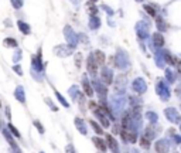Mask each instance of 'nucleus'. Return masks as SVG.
Masks as SVG:
<instances>
[{
    "label": "nucleus",
    "instance_id": "1",
    "mask_svg": "<svg viewBox=\"0 0 181 153\" xmlns=\"http://www.w3.org/2000/svg\"><path fill=\"white\" fill-rule=\"evenodd\" d=\"M41 48L37 51V54H34L33 57H31V68H33V71H31V74H33V76L36 75L37 72L43 74L44 72V64H43V58H41Z\"/></svg>",
    "mask_w": 181,
    "mask_h": 153
},
{
    "label": "nucleus",
    "instance_id": "2",
    "mask_svg": "<svg viewBox=\"0 0 181 153\" xmlns=\"http://www.w3.org/2000/svg\"><path fill=\"white\" fill-rule=\"evenodd\" d=\"M68 94H69V96L72 98V101H74V102L79 104L81 106L85 105V92L79 91V86L72 85L69 89H68Z\"/></svg>",
    "mask_w": 181,
    "mask_h": 153
},
{
    "label": "nucleus",
    "instance_id": "3",
    "mask_svg": "<svg viewBox=\"0 0 181 153\" xmlns=\"http://www.w3.org/2000/svg\"><path fill=\"white\" fill-rule=\"evenodd\" d=\"M64 34H65V38H67V43L69 44L72 48H75L78 44V36L75 34V31L72 30V27L67 26V27L64 28Z\"/></svg>",
    "mask_w": 181,
    "mask_h": 153
},
{
    "label": "nucleus",
    "instance_id": "4",
    "mask_svg": "<svg viewBox=\"0 0 181 153\" xmlns=\"http://www.w3.org/2000/svg\"><path fill=\"white\" fill-rule=\"evenodd\" d=\"M93 115L96 116V119L99 121V123H101L103 128H109L111 126V122L107 121V115H106V112H105L103 109H102L101 106H98L96 109H93Z\"/></svg>",
    "mask_w": 181,
    "mask_h": 153
},
{
    "label": "nucleus",
    "instance_id": "5",
    "mask_svg": "<svg viewBox=\"0 0 181 153\" xmlns=\"http://www.w3.org/2000/svg\"><path fill=\"white\" fill-rule=\"evenodd\" d=\"M86 70H88V72L93 76H95L96 72H98V62H96L95 55L93 54H89L88 60H86Z\"/></svg>",
    "mask_w": 181,
    "mask_h": 153
},
{
    "label": "nucleus",
    "instance_id": "6",
    "mask_svg": "<svg viewBox=\"0 0 181 153\" xmlns=\"http://www.w3.org/2000/svg\"><path fill=\"white\" fill-rule=\"evenodd\" d=\"M2 133H3V136H4V139H6L7 141V143L10 145V146L13 147V149L16 150V152H17V150H20V147H19V145L16 143V141H14V135H13L12 132L9 131V128H3L2 129Z\"/></svg>",
    "mask_w": 181,
    "mask_h": 153
},
{
    "label": "nucleus",
    "instance_id": "7",
    "mask_svg": "<svg viewBox=\"0 0 181 153\" xmlns=\"http://www.w3.org/2000/svg\"><path fill=\"white\" fill-rule=\"evenodd\" d=\"M92 85H93V89H95V92L99 95L101 101H105V98H106V94H107L106 86L102 85V84L99 82L98 80H93V81H92Z\"/></svg>",
    "mask_w": 181,
    "mask_h": 153
},
{
    "label": "nucleus",
    "instance_id": "8",
    "mask_svg": "<svg viewBox=\"0 0 181 153\" xmlns=\"http://www.w3.org/2000/svg\"><path fill=\"white\" fill-rule=\"evenodd\" d=\"M120 136L125 142H130V143H135L137 141V135H136L135 132H130L129 129H123L120 131Z\"/></svg>",
    "mask_w": 181,
    "mask_h": 153
},
{
    "label": "nucleus",
    "instance_id": "9",
    "mask_svg": "<svg viewBox=\"0 0 181 153\" xmlns=\"http://www.w3.org/2000/svg\"><path fill=\"white\" fill-rule=\"evenodd\" d=\"M72 51H74V48H72L69 44H67V46H58L54 50V52H55L57 55H60V57H68Z\"/></svg>",
    "mask_w": 181,
    "mask_h": 153
},
{
    "label": "nucleus",
    "instance_id": "10",
    "mask_svg": "<svg viewBox=\"0 0 181 153\" xmlns=\"http://www.w3.org/2000/svg\"><path fill=\"white\" fill-rule=\"evenodd\" d=\"M74 123H75V128L78 129V132H79L81 135H88V128H86V123H85V121L82 119V118H79V116H77L74 119Z\"/></svg>",
    "mask_w": 181,
    "mask_h": 153
},
{
    "label": "nucleus",
    "instance_id": "11",
    "mask_svg": "<svg viewBox=\"0 0 181 153\" xmlns=\"http://www.w3.org/2000/svg\"><path fill=\"white\" fill-rule=\"evenodd\" d=\"M82 89H83V92H85L86 96H91V98H92L93 95H95L93 85H91V82L88 81V78H86V76H83V78H82Z\"/></svg>",
    "mask_w": 181,
    "mask_h": 153
},
{
    "label": "nucleus",
    "instance_id": "12",
    "mask_svg": "<svg viewBox=\"0 0 181 153\" xmlns=\"http://www.w3.org/2000/svg\"><path fill=\"white\" fill-rule=\"evenodd\" d=\"M101 78H102V81H103L106 85H109V84L113 82V72H112L109 68H102Z\"/></svg>",
    "mask_w": 181,
    "mask_h": 153
},
{
    "label": "nucleus",
    "instance_id": "13",
    "mask_svg": "<svg viewBox=\"0 0 181 153\" xmlns=\"http://www.w3.org/2000/svg\"><path fill=\"white\" fill-rule=\"evenodd\" d=\"M92 142H93V145L96 146V149L99 150V152H102V153H105L107 150V143L103 141L102 138H99V135L98 136H93L92 138Z\"/></svg>",
    "mask_w": 181,
    "mask_h": 153
},
{
    "label": "nucleus",
    "instance_id": "14",
    "mask_svg": "<svg viewBox=\"0 0 181 153\" xmlns=\"http://www.w3.org/2000/svg\"><path fill=\"white\" fill-rule=\"evenodd\" d=\"M106 143H107V147H109L113 153H119V145H117L116 139H115L111 133L106 135Z\"/></svg>",
    "mask_w": 181,
    "mask_h": 153
},
{
    "label": "nucleus",
    "instance_id": "15",
    "mask_svg": "<svg viewBox=\"0 0 181 153\" xmlns=\"http://www.w3.org/2000/svg\"><path fill=\"white\" fill-rule=\"evenodd\" d=\"M14 98L17 99L20 104L26 105V91H24V88H23L21 85L16 86V89H14Z\"/></svg>",
    "mask_w": 181,
    "mask_h": 153
},
{
    "label": "nucleus",
    "instance_id": "16",
    "mask_svg": "<svg viewBox=\"0 0 181 153\" xmlns=\"http://www.w3.org/2000/svg\"><path fill=\"white\" fill-rule=\"evenodd\" d=\"M89 123H91V126H92V129L95 131L96 135H99V136L103 135V128H102L101 123H98L96 121H89Z\"/></svg>",
    "mask_w": 181,
    "mask_h": 153
},
{
    "label": "nucleus",
    "instance_id": "17",
    "mask_svg": "<svg viewBox=\"0 0 181 153\" xmlns=\"http://www.w3.org/2000/svg\"><path fill=\"white\" fill-rule=\"evenodd\" d=\"M17 26H19L20 31H21L23 34H26V36H28V34L31 33V28H30V26H28L27 23H24V22H21V20H19V22H17Z\"/></svg>",
    "mask_w": 181,
    "mask_h": 153
},
{
    "label": "nucleus",
    "instance_id": "18",
    "mask_svg": "<svg viewBox=\"0 0 181 153\" xmlns=\"http://www.w3.org/2000/svg\"><path fill=\"white\" fill-rule=\"evenodd\" d=\"M99 26H101V20H99L98 16H91V18H89V27L92 28V30H96Z\"/></svg>",
    "mask_w": 181,
    "mask_h": 153
},
{
    "label": "nucleus",
    "instance_id": "19",
    "mask_svg": "<svg viewBox=\"0 0 181 153\" xmlns=\"http://www.w3.org/2000/svg\"><path fill=\"white\" fill-rule=\"evenodd\" d=\"M93 55H95V60H96V62H98V65H103L105 64V54L102 51H95L93 52Z\"/></svg>",
    "mask_w": 181,
    "mask_h": 153
},
{
    "label": "nucleus",
    "instance_id": "20",
    "mask_svg": "<svg viewBox=\"0 0 181 153\" xmlns=\"http://www.w3.org/2000/svg\"><path fill=\"white\" fill-rule=\"evenodd\" d=\"M153 43L156 44L157 47H161L163 44H164V38H163V36L160 33H156L153 34Z\"/></svg>",
    "mask_w": 181,
    "mask_h": 153
},
{
    "label": "nucleus",
    "instance_id": "21",
    "mask_svg": "<svg viewBox=\"0 0 181 153\" xmlns=\"http://www.w3.org/2000/svg\"><path fill=\"white\" fill-rule=\"evenodd\" d=\"M55 96H57V99H58V101H60V104H61L64 108H69V106H71V105L68 104V101H67V99H65L64 96H62V95L60 94L58 91H57V89H55Z\"/></svg>",
    "mask_w": 181,
    "mask_h": 153
},
{
    "label": "nucleus",
    "instance_id": "22",
    "mask_svg": "<svg viewBox=\"0 0 181 153\" xmlns=\"http://www.w3.org/2000/svg\"><path fill=\"white\" fill-rule=\"evenodd\" d=\"M7 128H9V131L12 132L13 135H14V138H17V139H20V138H21V135H20V132L17 131V128H16V126L13 125L12 122H9V123H7Z\"/></svg>",
    "mask_w": 181,
    "mask_h": 153
},
{
    "label": "nucleus",
    "instance_id": "23",
    "mask_svg": "<svg viewBox=\"0 0 181 153\" xmlns=\"http://www.w3.org/2000/svg\"><path fill=\"white\" fill-rule=\"evenodd\" d=\"M34 126H36V129H37L38 131V133H40V135H44V133H45V129H44V126H43V123L40 122V121H34Z\"/></svg>",
    "mask_w": 181,
    "mask_h": 153
},
{
    "label": "nucleus",
    "instance_id": "24",
    "mask_svg": "<svg viewBox=\"0 0 181 153\" xmlns=\"http://www.w3.org/2000/svg\"><path fill=\"white\" fill-rule=\"evenodd\" d=\"M44 101H45V104H48L50 109H51L52 112H58V106H55V104H54V102H52L48 96H47V98H44Z\"/></svg>",
    "mask_w": 181,
    "mask_h": 153
},
{
    "label": "nucleus",
    "instance_id": "25",
    "mask_svg": "<svg viewBox=\"0 0 181 153\" xmlns=\"http://www.w3.org/2000/svg\"><path fill=\"white\" fill-rule=\"evenodd\" d=\"M86 7H88V12L91 13V16H96V13H98V9L95 7V4H93L92 2H89V3L86 4Z\"/></svg>",
    "mask_w": 181,
    "mask_h": 153
},
{
    "label": "nucleus",
    "instance_id": "26",
    "mask_svg": "<svg viewBox=\"0 0 181 153\" xmlns=\"http://www.w3.org/2000/svg\"><path fill=\"white\" fill-rule=\"evenodd\" d=\"M4 46H6V47H14V48H16V47H17V41H16L14 38H10V37H9V38L4 40Z\"/></svg>",
    "mask_w": 181,
    "mask_h": 153
},
{
    "label": "nucleus",
    "instance_id": "27",
    "mask_svg": "<svg viewBox=\"0 0 181 153\" xmlns=\"http://www.w3.org/2000/svg\"><path fill=\"white\" fill-rule=\"evenodd\" d=\"M12 2V6L14 9H21L23 7V0H10Z\"/></svg>",
    "mask_w": 181,
    "mask_h": 153
},
{
    "label": "nucleus",
    "instance_id": "28",
    "mask_svg": "<svg viewBox=\"0 0 181 153\" xmlns=\"http://www.w3.org/2000/svg\"><path fill=\"white\" fill-rule=\"evenodd\" d=\"M20 60H21V50H16V52H14V57H13V61L14 62H19Z\"/></svg>",
    "mask_w": 181,
    "mask_h": 153
},
{
    "label": "nucleus",
    "instance_id": "29",
    "mask_svg": "<svg viewBox=\"0 0 181 153\" xmlns=\"http://www.w3.org/2000/svg\"><path fill=\"white\" fill-rule=\"evenodd\" d=\"M65 153H77V150H75L74 145L68 143V145H67V147H65Z\"/></svg>",
    "mask_w": 181,
    "mask_h": 153
},
{
    "label": "nucleus",
    "instance_id": "30",
    "mask_svg": "<svg viewBox=\"0 0 181 153\" xmlns=\"http://www.w3.org/2000/svg\"><path fill=\"white\" fill-rule=\"evenodd\" d=\"M144 10H146V12H147V13H149V14H150V16H153V17H154V16H156V10H154L153 7L147 6V4L144 6Z\"/></svg>",
    "mask_w": 181,
    "mask_h": 153
},
{
    "label": "nucleus",
    "instance_id": "31",
    "mask_svg": "<svg viewBox=\"0 0 181 153\" xmlns=\"http://www.w3.org/2000/svg\"><path fill=\"white\" fill-rule=\"evenodd\" d=\"M140 145H141L143 147H149V146H150V142H149L147 138H141V139H140Z\"/></svg>",
    "mask_w": 181,
    "mask_h": 153
},
{
    "label": "nucleus",
    "instance_id": "32",
    "mask_svg": "<svg viewBox=\"0 0 181 153\" xmlns=\"http://www.w3.org/2000/svg\"><path fill=\"white\" fill-rule=\"evenodd\" d=\"M81 60H82V55H81V54L75 55V65H77V68L81 67Z\"/></svg>",
    "mask_w": 181,
    "mask_h": 153
},
{
    "label": "nucleus",
    "instance_id": "33",
    "mask_svg": "<svg viewBox=\"0 0 181 153\" xmlns=\"http://www.w3.org/2000/svg\"><path fill=\"white\" fill-rule=\"evenodd\" d=\"M13 70L16 71V74H17V75H23V71H21V67H20V65H14V67H13Z\"/></svg>",
    "mask_w": 181,
    "mask_h": 153
},
{
    "label": "nucleus",
    "instance_id": "34",
    "mask_svg": "<svg viewBox=\"0 0 181 153\" xmlns=\"http://www.w3.org/2000/svg\"><path fill=\"white\" fill-rule=\"evenodd\" d=\"M88 105H89V108H91V109H92V111L98 108V104H96V102H93V101H91V102H89Z\"/></svg>",
    "mask_w": 181,
    "mask_h": 153
},
{
    "label": "nucleus",
    "instance_id": "35",
    "mask_svg": "<svg viewBox=\"0 0 181 153\" xmlns=\"http://www.w3.org/2000/svg\"><path fill=\"white\" fill-rule=\"evenodd\" d=\"M6 118H7V119H12V113H10V108L9 106L6 108Z\"/></svg>",
    "mask_w": 181,
    "mask_h": 153
},
{
    "label": "nucleus",
    "instance_id": "36",
    "mask_svg": "<svg viewBox=\"0 0 181 153\" xmlns=\"http://www.w3.org/2000/svg\"><path fill=\"white\" fill-rule=\"evenodd\" d=\"M89 2H92V3H95V2H98V0H89Z\"/></svg>",
    "mask_w": 181,
    "mask_h": 153
},
{
    "label": "nucleus",
    "instance_id": "37",
    "mask_svg": "<svg viewBox=\"0 0 181 153\" xmlns=\"http://www.w3.org/2000/svg\"><path fill=\"white\" fill-rule=\"evenodd\" d=\"M16 153H20V150H17V152H16Z\"/></svg>",
    "mask_w": 181,
    "mask_h": 153
},
{
    "label": "nucleus",
    "instance_id": "38",
    "mask_svg": "<svg viewBox=\"0 0 181 153\" xmlns=\"http://www.w3.org/2000/svg\"><path fill=\"white\" fill-rule=\"evenodd\" d=\"M40 153H45V152H40Z\"/></svg>",
    "mask_w": 181,
    "mask_h": 153
},
{
    "label": "nucleus",
    "instance_id": "39",
    "mask_svg": "<svg viewBox=\"0 0 181 153\" xmlns=\"http://www.w3.org/2000/svg\"><path fill=\"white\" fill-rule=\"evenodd\" d=\"M0 106H2V102H0Z\"/></svg>",
    "mask_w": 181,
    "mask_h": 153
},
{
    "label": "nucleus",
    "instance_id": "40",
    "mask_svg": "<svg viewBox=\"0 0 181 153\" xmlns=\"http://www.w3.org/2000/svg\"><path fill=\"white\" fill-rule=\"evenodd\" d=\"M139 2H141V0H139Z\"/></svg>",
    "mask_w": 181,
    "mask_h": 153
}]
</instances>
